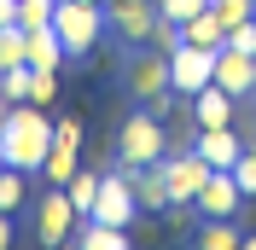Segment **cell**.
I'll return each mask as SVG.
<instances>
[{"label": "cell", "mask_w": 256, "mask_h": 250, "mask_svg": "<svg viewBox=\"0 0 256 250\" xmlns=\"http://www.w3.org/2000/svg\"><path fill=\"white\" fill-rule=\"evenodd\" d=\"M192 244L198 250H233V244H244V233H239V221H198Z\"/></svg>", "instance_id": "cell-17"}, {"label": "cell", "mask_w": 256, "mask_h": 250, "mask_svg": "<svg viewBox=\"0 0 256 250\" xmlns=\"http://www.w3.org/2000/svg\"><path fill=\"white\" fill-rule=\"evenodd\" d=\"M52 6H58V0H18V24H24V30H47Z\"/></svg>", "instance_id": "cell-19"}, {"label": "cell", "mask_w": 256, "mask_h": 250, "mask_svg": "<svg viewBox=\"0 0 256 250\" xmlns=\"http://www.w3.org/2000/svg\"><path fill=\"white\" fill-rule=\"evenodd\" d=\"M192 152L204 157L210 169H233L239 152H244V140L233 134V122H227V128H192Z\"/></svg>", "instance_id": "cell-11"}, {"label": "cell", "mask_w": 256, "mask_h": 250, "mask_svg": "<svg viewBox=\"0 0 256 250\" xmlns=\"http://www.w3.org/2000/svg\"><path fill=\"white\" fill-rule=\"evenodd\" d=\"M12 244V216H6V210H0V250Z\"/></svg>", "instance_id": "cell-28"}, {"label": "cell", "mask_w": 256, "mask_h": 250, "mask_svg": "<svg viewBox=\"0 0 256 250\" xmlns=\"http://www.w3.org/2000/svg\"><path fill=\"white\" fill-rule=\"evenodd\" d=\"M52 30H58V41H64L70 58H88V52L99 47V35H105V12L88 6V0H58V6H52Z\"/></svg>", "instance_id": "cell-2"}, {"label": "cell", "mask_w": 256, "mask_h": 250, "mask_svg": "<svg viewBox=\"0 0 256 250\" xmlns=\"http://www.w3.org/2000/svg\"><path fill=\"white\" fill-rule=\"evenodd\" d=\"M239 180H233V169H210V180L198 186V198H192V210H198V221H239Z\"/></svg>", "instance_id": "cell-7"}, {"label": "cell", "mask_w": 256, "mask_h": 250, "mask_svg": "<svg viewBox=\"0 0 256 250\" xmlns=\"http://www.w3.org/2000/svg\"><path fill=\"white\" fill-rule=\"evenodd\" d=\"M94 216H99V221H111V227H134V216H140V198H134V186H128V174H122V169L99 174Z\"/></svg>", "instance_id": "cell-8"}, {"label": "cell", "mask_w": 256, "mask_h": 250, "mask_svg": "<svg viewBox=\"0 0 256 250\" xmlns=\"http://www.w3.org/2000/svg\"><path fill=\"white\" fill-rule=\"evenodd\" d=\"M244 152H250V157H256V134H250V140H244Z\"/></svg>", "instance_id": "cell-30"}, {"label": "cell", "mask_w": 256, "mask_h": 250, "mask_svg": "<svg viewBox=\"0 0 256 250\" xmlns=\"http://www.w3.org/2000/svg\"><path fill=\"white\" fill-rule=\"evenodd\" d=\"M30 82H35L30 64H12V70H6V88H0V99H12V105H18V99H30Z\"/></svg>", "instance_id": "cell-20"}, {"label": "cell", "mask_w": 256, "mask_h": 250, "mask_svg": "<svg viewBox=\"0 0 256 250\" xmlns=\"http://www.w3.org/2000/svg\"><path fill=\"white\" fill-rule=\"evenodd\" d=\"M244 250H256V233H244Z\"/></svg>", "instance_id": "cell-29"}, {"label": "cell", "mask_w": 256, "mask_h": 250, "mask_svg": "<svg viewBox=\"0 0 256 250\" xmlns=\"http://www.w3.org/2000/svg\"><path fill=\"white\" fill-rule=\"evenodd\" d=\"M52 94H58V70H35V82H30V105H52Z\"/></svg>", "instance_id": "cell-23"}, {"label": "cell", "mask_w": 256, "mask_h": 250, "mask_svg": "<svg viewBox=\"0 0 256 250\" xmlns=\"http://www.w3.org/2000/svg\"><path fill=\"white\" fill-rule=\"evenodd\" d=\"M76 221H82V210L70 204V192H64V186H47V198L35 204V238H41V244H70Z\"/></svg>", "instance_id": "cell-6"}, {"label": "cell", "mask_w": 256, "mask_h": 250, "mask_svg": "<svg viewBox=\"0 0 256 250\" xmlns=\"http://www.w3.org/2000/svg\"><path fill=\"white\" fill-rule=\"evenodd\" d=\"M216 52H222V47H198V41H180V47L169 52V88H175L180 99H192L198 88H210V82H216Z\"/></svg>", "instance_id": "cell-4"}, {"label": "cell", "mask_w": 256, "mask_h": 250, "mask_svg": "<svg viewBox=\"0 0 256 250\" xmlns=\"http://www.w3.org/2000/svg\"><path fill=\"white\" fill-rule=\"evenodd\" d=\"M216 12H222V18H227V30H233V24L256 18V0H216Z\"/></svg>", "instance_id": "cell-25"}, {"label": "cell", "mask_w": 256, "mask_h": 250, "mask_svg": "<svg viewBox=\"0 0 256 250\" xmlns=\"http://www.w3.org/2000/svg\"><path fill=\"white\" fill-rule=\"evenodd\" d=\"M204 6H216V0H158V18H175V24H186L192 12H204Z\"/></svg>", "instance_id": "cell-21"}, {"label": "cell", "mask_w": 256, "mask_h": 250, "mask_svg": "<svg viewBox=\"0 0 256 250\" xmlns=\"http://www.w3.org/2000/svg\"><path fill=\"white\" fill-rule=\"evenodd\" d=\"M0 88H6V64H0Z\"/></svg>", "instance_id": "cell-31"}, {"label": "cell", "mask_w": 256, "mask_h": 250, "mask_svg": "<svg viewBox=\"0 0 256 250\" xmlns=\"http://www.w3.org/2000/svg\"><path fill=\"white\" fill-rule=\"evenodd\" d=\"M76 169H82V146H64V140H52L47 163H41L47 186H70V174H76Z\"/></svg>", "instance_id": "cell-15"}, {"label": "cell", "mask_w": 256, "mask_h": 250, "mask_svg": "<svg viewBox=\"0 0 256 250\" xmlns=\"http://www.w3.org/2000/svg\"><path fill=\"white\" fill-rule=\"evenodd\" d=\"M233 116H239V99L227 94L222 82H210V88L192 94V128H227Z\"/></svg>", "instance_id": "cell-12"}, {"label": "cell", "mask_w": 256, "mask_h": 250, "mask_svg": "<svg viewBox=\"0 0 256 250\" xmlns=\"http://www.w3.org/2000/svg\"><path fill=\"white\" fill-rule=\"evenodd\" d=\"M180 41H198V47H227V18L216 12V6L192 12L186 24H180Z\"/></svg>", "instance_id": "cell-13"}, {"label": "cell", "mask_w": 256, "mask_h": 250, "mask_svg": "<svg viewBox=\"0 0 256 250\" xmlns=\"http://www.w3.org/2000/svg\"><path fill=\"white\" fill-rule=\"evenodd\" d=\"M64 58H70V52H64V41H58L52 24H47V30H30V58H24L30 70H58Z\"/></svg>", "instance_id": "cell-14"}, {"label": "cell", "mask_w": 256, "mask_h": 250, "mask_svg": "<svg viewBox=\"0 0 256 250\" xmlns=\"http://www.w3.org/2000/svg\"><path fill=\"white\" fill-rule=\"evenodd\" d=\"M163 146H169V134H163V116H152V110H134L122 122V134H116V163H158Z\"/></svg>", "instance_id": "cell-3"}, {"label": "cell", "mask_w": 256, "mask_h": 250, "mask_svg": "<svg viewBox=\"0 0 256 250\" xmlns=\"http://www.w3.org/2000/svg\"><path fill=\"white\" fill-rule=\"evenodd\" d=\"M146 47L175 52V47H180V24H175V18H158V30H152V41H146Z\"/></svg>", "instance_id": "cell-22"}, {"label": "cell", "mask_w": 256, "mask_h": 250, "mask_svg": "<svg viewBox=\"0 0 256 250\" xmlns=\"http://www.w3.org/2000/svg\"><path fill=\"white\" fill-rule=\"evenodd\" d=\"M227 47L256 52V18H244V24H233V30H227Z\"/></svg>", "instance_id": "cell-26"}, {"label": "cell", "mask_w": 256, "mask_h": 250, "mask_svg": "<svg viewBox=\"0 0 256 250\" xmlns=\"http://www.w3.org/2000/svg\"><path fill=\"white\" fill-rule=\"evenodd\" d=\"M216 82H222L233 99H256V52L222 47V52H216Z\"/></svg>", "instance_id": "cell-10"}, {"label": "cell", "mask_w": 256, "mask_h": 250, "mask_svg": "<svg viewBox=\"0 0 256 250\" xmlns=\"http://www.w3.org/2000/svg\"><path fill=\"white\" fill-rule=\"evenodd\" d=\"M64 192H70V204H76L82 216H94V198H99V169H76Z\"/></svg>", "instance_id": "cell-18"}, {"label": "cell", "mask_w": 256, "mask_h": 250, "mask_svg": "<svg viewBox=\"0 0 256 250\" xmlns=\"http://www.w3.org/2000/svg\"><path fill=\"white\" fill-rule=\"evenodd\" d=\"M122 82H128V94H134V99L169 94V52H134L128 70H122Z\"/></svg>", "instance_id": "cell-9"}, {"label": "cell", "mask_w": 256, "mask_h": 250, "mask_svg": "<svg viewBox=\"0 0 256 250\" xmlns=\"http://www.w3.org/2000/svg\"><path fill=\"white\" fill-rule=\"evenodd\" d=\"M88 6H99V0H88Z\"/></svg>", "instance_id": "cell-32"}, {"label": "cell", "mask_w": 256, "mask_h": 250, "mask_svg": "<svg viewBox=\"0 0 256 250\" xmlns=\"http://www.w3.org/2000/svg\"><path fill=\"white\" fill-rule=\"evenodd\" d=\"M233 180H239L244 198H256V157H250V152H239V163H233Z\"/></svg>", "instance_id": "cell-24"}, {"label": "cell", "mask_w": 256, "mask_h": 250, "mask_svg": "<svg viewBox=\"0 0 256 250\" xmlns=\"http://www.w3.org/2000/svg\"><path fill=\"white\" fill-rule=\"evenodd\" d=\"M47 152H52V116H47V105L18 99V105L6 110V122H0V157H6L12 169L41 174Z\"/></svg>", "instance_id": "cell-1"}, {"label": "cell", "mask_w": 256, "mask_h": 250, "mask_svg": "<svg viewBox=\"0 0 256 250\" xmlns=\"http://www.w3.org/2000/svg\"><path fill=\"white\" fill-rule=\"evenodd\" d=\"M6 24H18V0H0V30Z\"/></svg>", "instance_id": "cell-27"}, {"label": "cell", "mask_w": 256, "mask_h": 250, "mask_svg": "<svg viewBox=\"0 0 256 250\" xmlns=\"http://www.w3.org/2000/svg\"><path fill=\"white\" fill-rule=\"evenodd\" d=\"M30 204V169H12V163H0V210L18 216Z\"/></svg>", "instance_id": "cell-16"}, {"label": "cell", "mask_w": 256, "mask_h": 250, "mask_svg": "<svg viewBox=\"0 0 256 250\" xmlns=\"http://www.w3.org/2000/svg\"><path fill=\"white\" fill-rule=\"evenodd\" d=\"M105 30L122 47H146L158 30V0H105Z\"/></svg>", "instance_id": "cell-5"}]
</instances>
